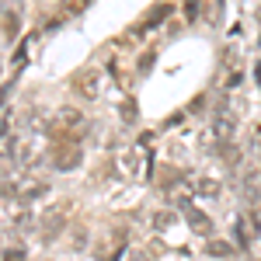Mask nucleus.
<instances>
[{
  "mask_svg": "<svg viewBox=\"0 0 261 261\" xmlns=\"http://www.w3.org/2000/svg\"><path fill=\"white\" fill-rule=\"evenodd\" d=\"M87 0H66V14H81V7Z\"/></svg>",
  "mask_w": 261,
  "mask_h": 261,
  "instance_id": "21",
  "label": "nucleus"
},
{
  "mask_svg": "<svg viewBox=\"0 0 261 261\" xmlns=\"http://www.w3.org/2000/svg\"><path fill=\"white\" fill-rule=\"evenodd\" d=\"M254 237H258V216L254 213H241L233 220V244L237 247H251Z\"/></svg>",
  "mask_w": 261,
  "mask_h": 261,
  "instance_id": "7",
  "label": "nucleus"
},
{
  "mask_svg": "<svg viewBox=\"0 0 261 261\" xmlns=\"http://www.w3.org/2000/svg\"><path fill=\"white\" fill-rule=\"evenodd\" d=\"M73 91L84 94L87 101L101 98V91H105V73H101V66H87V70H81V73L73 77Z\"/></svg>",
  "mask_w": 261,
  "mask_h": 261,
  "instance_id": "6",
  "label": "nucleus"
},
{
  "mask_svg": "<svg viewBox=\"0 0 261 261\" xmlns=\"http://www.w3.org/2000/svg\"><path fill=\"white\" fill-rule=\"evenodd\" d=\"M122 174L125 178H133V181H143L146 174H150V150H146V140H140L136 146H129L125 153H122Z\"/></svg>",
  "mask_w": 261,
  "mask_h": 261,
  "instance_id": "4",
  "label": "nucleus"
},
{
  "mask_svg": "<svg viewBox=\"0 0 261 261\" xmlns=\"http://www.w3.org/2000/svg\"><path fill=\"white\" fill-rule=\"evenodd\" d=\"M185 18L199 21V0H185Z\"/></svg>",
  "mask_w": 261,
  "mask_h": 261,
  "instance_id": "17",
  "label": "nucleus"
},
{
  "mask_svg": "<svg viewBox=\"0 0 261 261\" xmlns=\"http://www.w3.org/2000/svg\"><path fill=\"white\" fill-rule=\"evenodd\" d=\"M18 32H21V18H18V11H4V39L14 42V39H18Z\"/></svg>",
  "mask_w": 261,
  "mask_h": 261,
  "instance_id": "13",
  "label": "nucleus"
},
{
  "mask_svg": "<svg viewBox=\"0 0 261 261\" xmlns=\"http://www.w3.org/2000/svg\"><path fill=\"white\" fill-rule=\"evenodd\" d=\"M188 188H192V195H202V199H220V181L216 178H205V174H192L188 178Z\"/></svg>",
  "mask_w": 261,
  "mask_h": 261,
  "instance_id": "11",
  "label": "nucleus"
},
{
  "mask_svg": "<svg viewBox=\"0 0 261 261\" xmlns=\"http://www.w3.org/2000/svg\"><path fill=\"white\" fill-rule=\"evenodd\" d=\"M153 60H157V53H146V56L140 60V73H146V70L153 66Z\"/></svg>",
  "mask_w": 261,
  "mask_h": 261,
  "instance_id": "20",
  "label": "nucleus"
},
{
  "mask_svg": "<svg viewBox=\"0 0 261 261\" xmlns=\"http://www.w3.org/2000/svg\"><path fill=\"white\" fill-rule=\"evenodd\" d=\"M70 213H73V202H56V205H45L42 209V220H39V241L53 244L66 230L70 223Z\"/></svg>",
  "mask_w": 261,
  "mask_h": 261,
  "instance_id": "3",
  "label": "nucleus"
},
{
  "mask_svg": "<svg viewBox=\"0 0 261 261\" xmlns=\"http://www.w3.org/2000/svg\"><path fill=\"white\" fill-rule=\"evenodd\" d=\"M45 133L53 136V143H77L87 133V119H84V112L77 108H60L53 122L45 125Z\"/></svg>",
  "mask_w": 261,
  "mask_h": 261,
  "instance_id": "1",
  "label": "nucleus"
},
{
  "mask_svg": "<svg viewBox=\"0 0 261 261\" xmlns=\"http://www.w3.org/2000/svg\"><path fill=\"white\" fill-rule=\"evenodd\" d=\"M233 133H237V115L230 112V101L220 98L213 119H209V143H213V153H220L223 146H230Z\"/></svg>",
  "mask_w": 261,
  "mask_h": 261,
  "instance_id": "2",
  "label": "nucleus"
},
{
  "mask_svg": "<svg viewBox=\"0 0 261 261\" xmlns=\"http://www.w3.org/2000/svg\"><path fill=\"white\" fill-rule=\"evenodd\" d=\"M254 136H258V140H261V122H258V129H254Z\"/></svg>",
  "mask_w": 261,
  "mask_h": 261,
  "instance_id": "23",
  "label": "nucleus"
},
{
  "mask_svg": "<svg viewBox=\"0 0 261 261\" xmlns=\"http://www.w3.org/2000/svg\"><path fill=\"white\" fill-rule=\"evenodd\" d=\"M254 81H258V84H261V60H258V63H254Z\"/></svg>",
  "mask_w": 261,
  "mask_h": 261,
  "instance_id": "22",
  "label": "nucleus"
},
{
  "mask_svg": "<svg viewBox=\"0 0 261 261\" xmlns=\"http://www.w3.org/2000/svg\"><path fill=\"white\" fill-rule=\"evenodd\" d=\"M171 223H174V209H164V213L153 216V230H167Z\"/></svg>",
  "mask_w": 261,
  "mask_h": 261,
  "instance_id": "15",
  "label": "nucleus"
},
{
  "mask_svg": "<svg viewBox=\"0 0 261 261\" xmlns=\"http://www.w3.org/2000/svg\"><path fill=\"white\" fill-rule=\"evenodd\" d=\"M181 213H185V223L192 226V233H199V237H205V241H213V220L202 213L199 205H185Z\"/></svg>",
  "mask_w": 261,
  "mask_h": 261,
  "instance_id": "9",
  "label": "nucleus"
},
{
  "mask_svg": "<svg viewBox=\"0 0 261 261\" xmlns=\"http://www.w3.org/2000/svg\"><path fill=\"white\" fill-rule=\"evenodd\" d=\"M73 247H77V251L87 247V233H84V230H73Z\"/></svg>",
  "mask_w": 261,
  "mask_h": 261,
  "instance_id": "18",
  "label": "nucleus"
},
{
  "mask_svg": "<svg viewBox=\"0 0 261 261\" xmlns=\"http://www.w3.org/2000/svg\"><path fill=\"white\" fill-rule=\"evenodd\" d=\"M4 261H24V247H4Z\"/></svg>",
  "mask_w": 261,
  "mask_h": 261,
  "instance_id": "16",
  "label": "nucleus"
},
{
  "mask_svg": "<svg viewBox=\"0 0 261 261\" xmlns=\"http://www.w3.org/2000/svg\"><path fill=\"white\" fill-rule=\"evenodd\" d=\"M122 261H150L146 251H129V254H122Z\"/></svg>",
  "mask_w": 261,
  "mask_h": 261,
  "instance_id": "19",
  "label": "nucleus"
},
{
  "mask_svg": "<svg viewBox=\"0 0 261 261\" xmlns=\"http://www.w3.org/2000/svg\"><path fill=\"white\" fill-rule=\"evenodd\" d=\"M81 161H84L81 143H53V150H49V164L56 171H73V167H81Z\"/></svg>",
  "mask_w": 261,
  "mask_h": 261,
  "instance_id": "5",
  "label": "nucleus"
},
{
  "mask_svg": "<svg viewBox=\"0 0 261 261\" xmlns=\"http://www.w3.org/2000/svg\"><path fill=\"white\" fill-rule=\"evenodd\" d=\"M233 251H237V244L216 241V237H213V241H209V254H216V258H230V254H233Z\"/></svg>",
  "mask_w": 261,
  "mask_h": 261,
  "instance_id": "14",
  "label": "nucleus"
},
{
  "mask_svg": "<svg viewBox=\"0 0 261 261\" xmlns=\"http://www.w3.org/2000/svg\"><path fill=\"white\" fill-rule=\"evenodd\" d=\"M244 195L251 202H261V171H247L244 174Z\"/></svg>",
  "mask_w": 261,
  "mask_h": 261,
  "instance_id": "12",
  "label": "nucleus"
},
{
  "mask_svg": "<svg viewBox=\"0 0 261 261\" xmlns=\"http://www.w3.org/2000/svg\"><path fill=\"white\" fill-rule=\"evenodd\" d=\"M49 195V181H42V178H24L14 188V199L21 202V205H32V202H39Z\"/></svg>",
  "mask_w": 261,
  "mask_h": 261,
  "instance_id": "8",
  "label": "nucleus"
},
{
  "mask_svg": "<svg viewBox=\"0 0 261 261\" xmlns=\"http://www.w3.org/2000/svg\"><path fill=\"white\" fill-rule=\"evenodd\" d=\"M167 14H171V4H157V7H150V11H146V14H143V18L136 21V24H133V39L146 35L150 28H157V24H161V21L167 18Z\"/></svg>",
  "mask_w": 261,
  "mask_h": 261,
  "instance_id": "10",
  "label": "nucleus"
}]
</instances>
